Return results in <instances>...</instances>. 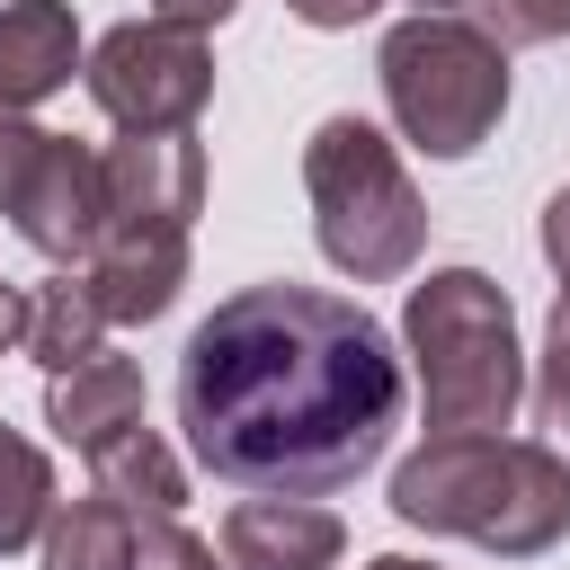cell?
<instances>
[{
	"mask_svg": "<svg viewBox=\"0 0 570 570\" xmlns=\"http://www.w3.org/2000/svg\"><path fill=\"white\" fill-rule=\"evenodd\" d=\"M401 356L356 294L240 285L178 356V428L196 463L232 490L330 499L383 463L401 428Z\"/></svg>",
	"mask_w": 570,
	"mask_h": 570,
	"instance_id": "cell-1",
	"label": "cell"
},
{
	"mask_svg": "<svg viewBox=\"0 0 570 570\" xmlns=\"http://www.w3.org/2000/svg\"><path fill=\"white\" fill-rule=\"evenodd\" d=\"M392 517L534 561L570 534V454L552 436H428L392 472Z\"/></svg>",
	"mask_w": 570,
	"mask_h": 570,
	"instance_id": "cell-2",
	"label": "cell"
},
{
	"mask_svg": "<svg viewBox=\"0 0 570 570\" xmlns=\"http://www.w3.org/2000/svg\"><path fill=\"white\" fill-rule=\"evenodd\" d=\"M401 338L419 365V410L428 436H499L525 401V347H517V312L508 285L481 267H428V285H410L401 303Z\"/></svg>",
	"mask_w": 570,
	"mask_h": 570,
	"instance_id": "cell-3",
	"label": "cell"
},
{
	"mask_svg": "<svg viewBox=\"0 0 570 570\" xmlns=\"http://www.w3.org/2000/svg\"><path fill=\"white\" fill-rule=\"evenodd\" d=\"M303 196H312V232L321 258L356 285H392L419 267L428 249V205L401 169V151L365 125V116H321L303 142Z\"/></svg>",
	"mask_w": 570,
	"mask_h": 570,
	"instance_id": "cell-4",
	"label": "cell"
},
{
	"mask_svg": "<svg viewBox=\"0 0 570 570\" xmlns=\"http://www.w3.org/2000/svg\"><path fill=\"white\" fill-rule=\"evenodd\" d=\"M374 71H383L392 125H401L428 160H472V151L499 134V116H508V45L481 36V27L454 18V9H410V18L383 36Z\"/></svg>",
	"mask_w": 570,
	"mask_h": 570,
	"instance_id": "cell-5",
	"label": "cell"
},
{
	"mask_svg": "<svg viewBox=\"0 0 570 570\" xmlns=\"http://www.w3.org/2000/svg\"><path fill=\"white\" fill-rule=\"evenodd\" d=\"M80 80H89V98H98L107 125H125V134H178L214 98V45L196 27L134 18V27H107L89 45Z\"/></svg>",
	"mask_w": 570,
	"mask_h": 570,
	"instance_id": "cell-6",
	"label": "cell"
},
{
	"mask_svg": "<svg viewBox=\"0 0 570 570\" xmlns=\"http://www.w3.org/2000/svg\"><path fill=\"white\" fill-rule=\"evenodd\" d=\"M9 223H18V240L36 258L80 267L98 249V232L116 223V205H107V151H89L71 134H45V160H36V178H27V196H18Z\"/></svg>",
	"mask_w": 570,
	"mask_h": 570,
	"instance_id": "cell-7",
	"label": "cell"
},
{
	"mask_svg": "<svg viewBox=\"0 0 570 570\" xmlns=\"http://www.w3.org/2000/svg\"><path fill=\"white\" fill-rule=\"evenodd\" d=\"M80 285L107 321H160L187 285V232L178 223H107L98 249L80 258Z\"/></svg>",
	"mask_w": 570,
	"mask_h": 570,
	"instance_id": "cell-8",
	"label": "cell"
},
{
	"mask_svg": "<svg viewBox=\"0 0 570 570\" xmlns=\"http://www.w3.org/2000/svg\"><path fill=\"white\" fill-rule=\"evenodd\" d=\"M107 205L116 223H196L205 214V142L178 125V134H125L107 151Z\"/></svg>",
	"mask_w": 570,
	"mask_h": 570,
	"instance_id": "cell-9",
	"label": "cell"
},
{
	"mask_svg": "<svg viewBox=\"0 0 570 570\" xmlns=\"http://www.w3.org/2000/svg\"><path fill=\"white\" fill-rule=\"evenodd\" d=\"M338 552H347V525L321 499H267V490H249L223 517V561L232 570H338Z\"/></svg>",
	"mask_w": 570,
	"mask_h": 570,
	"instance_id": "cell-10",
	"label": "cell"
},
{
	"mask_svg": "<svg viewBox=\"0 0 570 570\" xmlns=\"http://www.w3.org/2000/svg\"><path fill=\"white\" fill-rule=\"evenodd\" d=\"M80 18L71 0H9L0 9V107H36L80 71Z\"/></svg>",
	"mask_w": 570,
	"mask_h": 570,
	"instance_id": "cell-11",
	"label": "cell"
},
{
	"mask_svg": "<svg viewBox=\"0 0 570 570\" xmlns=\"http://www.w3.org/2000/svg\"><path fill=\"white\" fill-rule=\"evenodd\" d=\"M45 419H53V436L80 445V454L107 445L116 428L142 419V365L116 356V347H98V356H80L71 374H45Z\"/></svg>",
	"mask_w": 570,
	"mask_h": 570,
	"instance_id": "cell-12",
	"label": "cell"
},
{
	"mask_svg": "<svg viewBox=\"0 0 570 570\" xmlns=\"http://www.w3.org/2000/svg\"><path fill=\"white\" fill-rule=\"evenodd\" d=\"M18 347H27L45 374H71L80 356H98V347H107V312L89 303V285H80V276H45V285H27V294H18Z\"/></svg>",
	"mask_w": 570,
	"mask_h": 570,
	"instance_id": "cell-13",
	"label": "cell"
},
{
	"mask_svg": "<svg viewBox=\"0 0 570 570\" xmlns=\"http://www.w3.org/2000/svg\"><path fill=\"white\" fill-rule=\"evenodd\" d=\"M89 472H98V490H107L116 508H134L142 525L187 508V472H178V454H169L142 419H134V428H116L107 445H89Z\"/></svg>",
	"mask_w": 570,
	"mask_h": 570,
	"instance_id": "cell-14",
	"label": "cell"
},
{
	"mask_svg": "<svg viewBox=\"0 0 570 570\" xmlns=\"http://www.w3.org/2000/svg\"><path fill=\"white\" fill-rule=\"evenodd\" d=\"M134 543H142V517L116 508L107 490L53 499L45 517V570H134Z\"/></svg>",
	"mask_w": 570,
	"mask_h": 570,
	"instance_id": "cell-15",
	"label": "cell"
},
{
	"mask_svg": "<svg viewBox=\"0 0 570 570\" xmlns=\"http://www.w3.org/2000/svg\"><path fill=\"white\" fill-rule=\"evenodd\" d=\"M53 517V463L18 428H0V552H27Z\"/></svg>",
	"mask_w": 570,
	"mask_h": 570,
	"instance_id": "cell-16",
	"label": "cell"
},
{
	"mask_svg": "<svg viewBox=\"0 0 570 570\" xmlns=\"http://www.w3.org/2000/svg\"><path fill=\"white\" fill-rule=\"evenodd\" d=\"M534 419H543V436L570 454V285H561V303H552V321H543V374H534Z\"/></svg>",
	"mask_w": 570,
	"mask_h": 570,
	"instance_id": "cell-17",
	"label": "cell"
},
{
	"mask_svg": "<svg viewBox=\"0 0 570 570\" xmlns=\"http://www.w3.org/2000/svg\"><path fill=\"white\" fill-rule=\"evenodd\" d=\"M463 9L499 45H561L570 36V0H463Z\"/></svg>",
	"mask_w": 570,
	"mask_h": 570,
	"instance_id": "cell-18",
	"label": "cell"
},
{
	"mask_svg": "<svg viewBox=\"0 0 570 570\" xmlns=\"http://www.w3.org/2000/svg\"><path fill=\"white\" fill-rule=\"evenodd\" d=\"M134 570H232L205 534H187L178 517H151L142 525V543H134Z\"/></svg>",
	"mask_w": 570,
	"mask_h": 570,
	"instance_id": "cell-19",
	"label": "cell"
},
{
	"mask_svg": "<svg viewBox=\"0 0 570 570\" xmlns=\"http://www.w3.org/2000/svg\"><path fill=\"white\" fill-rule=\"evenodd\" d=\"M36 160H45V125H27V107H0V214H18Z\"/></svg>",
	"mask_w": 570,
	"mask_h": 570,
	"instance_id": "cell-20",
	"label": "cell"
},
{
	"mask_svg": "<svg viewBox=\"0 0 570 570\" xmlns=\"http://www.w3.org/2000/svg\"><path fill=\"white\" fill-rule=\"evenodd\" d=\"M543 258H552V276L570 285V187H552V205H543Z\"/></svg>",
	"mask_w": 570,
	"mask_h": 570,
	"instance_id": "cell-21",
	"label": "cell"
},
{
	"mask_svg": "<svg viewBox=\"0 0 570 570\" xmlns=\"http://www.w3.org/2000/svg\"><path fill=\"white\" fill-rule=\"evenodd\" d=\"M232 9H240V0H151V18H169V27H196V36H205V27H223Z\"/></svg>",
	"mask_w": 570,
	"mask_h": 570,
	"instance_id": "cell-22",
	"label": "cell"
},
{
	"mask_svg": "<svg viewBox=\"0 0 570 570\" xmlns=\"http://www.w3.org/2000/svg\"><path fill=\"white\" fill-rule=\"evenodd\" d=\"M303 27H356V18H374L383 0H285Z\"/></svg>",
	"mask_w": 570,
	"mask_h": 570,
	"instance_id": "cell-23",
	"label": "cell"
},
{
	"mask_svg": "<svg viewBox=\"0 0 570 570\" xmlns=\"http://www.w3.org/2000/svg\"><path fill=\"white\" fill-rule=\"evenodd\" d=\"M0 347H18V294L0 285Z\"/></svg>",
	"mask_w": 570,
	"mask_h": 570,
	"instance_id": "cell-24",
	"label": "cell"
},
{
	"mask_svg": "<svg viewBox=\"0 0 570 570\" xmlns=\"http://www.w3.org/2000/svg\"><path fill=\"white\" fill-rule=\"evenodd\" d=\"M365 570H436V561H410V552H383V561H365Z\"/></svg>",
	"mask_w": 570,
	"mask_h": 570,
	"instance_id": "cell-25",
	"label": "cell"
},
{
	"mask_svg": "<svg viewBox=\"0 0 570 570\" xmlns=\"http://www.w3.org/2000/svg\"><path fill=\"white\" fill-rule=\"evenodd\" d=\"M410 9H463V0H410Z\"/></svg>",
	"mask_w": 570,
	"mask_h": 570,
	"instance_id": "cell-26",
	"label": "cell"
}]
</instances>
